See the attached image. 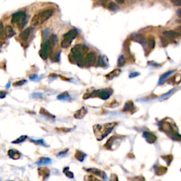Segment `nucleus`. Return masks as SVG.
Segmentation results:
<instances>
[{
  "instance_id": "9d476101",
  "label": "nucleus",
  "mask_w": 181,
  "mask_h": 181,
  "mask_svg": "<svg viewBox=\"0 0 181 181\" xmlns=\"http://www.w3.org/2000/svg\"><path fill=\"white\" fill-rule=\"evenodd\" d=\"M52 47L50 45V43H48V41H47L46 43H44L42 46L41 50L39 52V55H40V57H41L43 60H46L48 58V52L50 50H52Z\"/></svg>"
},
{
  "instance_id": "bb28decb",
  "label": "nucleus",
  "mask_w": 181,
  "mask_h": 181,
  "mask_svg": "<svg viewBox=\"0 0 181 181\" xmlns=\"http://www.w3.org/2000/svg\"><path fill=\"white\" fill-rule=\"evenodd\" d=\"M48 41V43H50V45H51V46L54 47L57 42V37L56 36H55V35H52Z\"/></svg>"
},
{
  "instance_id": "de8ad7c7",
  "label": "nucleus",
  "mask_w": 181,
  "mask_h": 181,
  "mask_svg": "<svg viewBox=\"0 0 181 181\" xmlns=\"http://www.w3.org/2000/svg\"><path fill=\"white\" fill-rule=\"evenodd\" d=\"M133 181H145V180L142 176H139V177H136L133 178Z\"/></svg>"
},
{
  "instance_id": "7c9ffc66",
  "label": "nucleus",
  "mask_w": 181,
  "mask_h": 181,
  "mask_svg": "<svg viewBox=\"0 0 181 181\" xmlns=\"http://www.w3.org/2000/svg\"><path fill=\"white\" fill-rule=\"evenodd\" d=\"M125 64V57L124 55H120L117 60V66L118 67H123Z\"/></svg>"
},
{
  "instance_id": "473e14b6",
  "label": "nucleus",
  "mask_w": 181,
  "mask_h": 181,
  "mask_svg": "<svg viewBox=\"0 0 181 181\" xmlns=\"http://www.w3.org/2000/svg\"><path fill=\"white\" fill-rule=\"evenodd\" d=\"M161 158L164 160L167 163L168 165H170V163H171L172 160H173V156L171 155H166V156H161Z\"/></svg>"
},
{
  "instance_id": "5701e85b",
  "label": "nucleus",
  "mask_w": 181,
  "mask_h": 181,
  "mask_svg": "<svg viewBox=\"0 0 181 181\" xmlns=\"http://www.w3.org/2000/svg\"><path fill=\"white\" fill-rule=\"evenodd\" d=\"M174 72H175L174 70H172V71H168V72H166L165 74H164L160 77L159 81H158V84H163V83L164 82V81H165L166 79H168L170 75H171L173 73H174Z\"/></svg>"
},
{
  "instance_id": "6ab92c4d",
  "label": "nucleus",
  "mask_w": 181,
  "mask_h": 181,
  "mask_svg": "<svg viewBox=\"0 0 181 181\" xmlns=\"http://www.w3.org/2000/svg\"><path fill=\"white\" fill-rule=\"evenodd\" d=\"M163 34H164L166 37L168 38V39H175L180 36V34H179L178 33L176 32V31H164Z\"/></svg>"
},
{
  "instance_id": "c03bdc74",
  "label": "nucleus",
  "mask_w": 181,
  "mask_h": 181,
  "mask_svg": "<svg viewBox=\"0 0 181 181\" xmlns=\"http://www.w3.org/2000/svg\"><path fill=\"white\" fill-rule=\"evenodd\" d=\"M68 151H69V149H64V151H62V152H60V153L58 154V156L59 157H60V156H64V155L67 154Z\"/></svg>"
},
{
  "instance_id": "1a4fd4ad",
  "label": "nucleus",
  "mask_w": 181,
  "mask_h": 181,
  "mask_svg": "<svg viewBox=\"0 0 181 181\" xmlns=\"http://www.w3.org/2000/svg\"><path fill=\"white\" fill-rule=\"evenodd\" d=\"M96 61V55L94 52H88L84 59V66L91 67L94 65Z\"/></svg>"
},
{
  "instance_id": "412c9836",
  "label": "nucleus",
  "mask_w": 181,
  "mask_h": 181,
  "mask_svg": "<svg viewBox=\"0 0 181 181\" xmlns=\"http://www.w3.org/2000/svg\"><path fill=\"white\" fill-rule=\"evenodd\" d=\"M4 34L7 38H11L15 35V31H13V28L10 25H7L4 28Z\"/></svg>"
},
{
  "instance_id": "f257e3e1",
  "label": "nucleus",
  "mask_w": 181,
  "mask_h": 181,
  "mask_svg": "<svg viewBox=\"0 0 181 181\" xmlns=\"http://www.w3.org/2000/svg\"><path fill=\"white\" fill-rule=\"evenodd\" d=\"M88 48L84 45H76L71 50L69 60L72 63L76 62L80 67L84 66V55L86 53Z\"/></svg>"
},
{
  "instance_id": "20e7f679",
  "label": "nucleus",
  "mask_w": 181,
  "mask_h": 181,
  "mask_svg": "<svg viewBox=\"0 0 181 181\" xmlns=\"http://www.w3.org/2000/svg\"><path fill=\"white\" fill-rule=\"evenodd\" d=\"M53 12V9H46L39 12L33 17L31 20V25L33 26H38L39 25H41L52 16Z\"/></svg>"
},
{
  "instance_id": "cd10ccee",
  "label": "nucleus",
  "mask_w": 181,
  "mask_h": 181,
  "mask_svg": "<svg viewBox=\"0 0 181 181\" xmlns=\"http://www.w3.org/2000/svg\"><path fill=\"white\" fill-rule=\"evenodd\" d=\"M63 172H64V174L66 175V176L69 178L72 179V178H74V177L73 173L71 171H69V167H66V168H64V170H63Z\"/></svg>"
},
{
  "instance_id": "f3484780",
  "label": "nucleus",
  "mask_w": 181,
  "mask_h": 181,
  "mask_svg": "<svg viewBox=\"0 0 181 181\" xmlns=\"http://www.w3.org/2000/svg\"><path fill=\"white\" fill-rule=\"evenodd\" d=\"M154 169L155 174L157 175V176H162V175L165 174L167 171V168L162 166H154Z\"/></svg>"
},
{
  "instance_id": "2f4dec72",
  "label": "nucleus",
  "mask_w": 181,
  "mask_h": 181,
  "mask_svg": "<svg viewBox=\"0 0 181 181\" xmlns=\"http://www.w3.org/2000/svg\"><path fill=\"white\" fill-rule=\"evenodd\" d=\"M84 180L86 181H102L99 179L96 178V177H94L92 175H87V176H84Z\"/></svg>"
},
{
  "instance_id": "49530a36",
  "label": "nucleus",
  "mask_w": 181,
  "mask_h": 181,
  "mask_svg": "<svg viewBox=\"0 0 181 181\" xmlns=\"http://www.w3.org/2000/svg\"><path fill=\"white\" fill-rule=\"evenodd\" d=\"M7 93L6 91H0V99H4L6 97V96H7Z\"/></svg>"
},
{
  "instance_id": "c9c22d12",
  "label": "nucleus",
  "mask_w": 181,
  "mask_h": 181,
  "mask_svg": "<svg viewBox=\"0 0 181 181\" xmlns=\"http://www.w3.org/2000/svg\"><path fill=\"white\" fill-rule=\"evenodd\" d=\"M25 82H26V80H21V81H18L13 83V86H20L23 85Z\"/></svg>"
},
{
  "instance_id": "a878e982",
  "label": "nucleus",
  "mask_w": 181,
  "mask_h": 181,
  "mask_svg": "<svg viewBox=\"0 0 181 181\" xmlns=\"http://www.w3.org/2000/svg\"><path fill=\"white\" fill-rule=\"evenodd\" d=\"M40 113L41 115H43V116H45V117H49V118H55V115H52L50 113L48 112V111H47V110H45V108H42L41 109H40Z\"/></svg>"
},
{
  "instance_id": "a18cd8bd",
  "label": "nucleus",
  "mask_w": 181,
  "mask_h": 181,
  "mask_svg": "<svg viewBox=\"0 0 181 181\" xmlns=\"http://www.w3.org/2000/svg\"><path fill=\"white\" fill-rule=\"evenodd\" d=\"M110 181H118V178H117V175H116V174H111Z\"/></svg>"
},
{
  "instance_id": "f03ea898",
  "label": "nucleus",
  "mask_w": 181,
  "mask_h": 181,
  "mask_svg": "<svg viewBox=\"0 0 181 181\" xmlns=\"http://www.w3.org/2000/svg\"><path fill=\"white\" fill-rule=\"evenodd\" d=\"M117 123H105L103 125H96L93 126V132L95 136L99 141L103 139L113 131Z\"/></svg>"
},
{
  "instance_id": "423d86ee",
  "label": "nucleus",
  "mask_w": 181,
  "mask_h": 181,
  "mask_svg": "<svg viewBox=\"0 0 181 181\" xmlns=\"http://www.w3.org/2000/svg\"><path fill=\"white\" fill-rule=\"evenodd\" d=\"M78 32L75 28L70 30L68 31L67 34H65L63 36L62 40L61 42V47L63 48H67L69 47V45L72 43V40L76 37Z\"/></svg>"
},
{
  "instance_id": "b1692460",
  "label": "nucleus",
  "mask_w": 181,
  "mask_h": 181,
  "mask_svg": "<svg viewBox=\"0 0 181 181\" xmlns=\"http://www.w3.org/2000/svg\"><path fill=\"white\" fill-rule=\"evenodd\" d=\"M51 162H52V160H51L50 158L42 157L37 161L36 164H37L38 166H43V165H47V164H50Z\"/></svg>"
},
{
  "instance_id": "79ce46f5",
  "label": "nucleus",
  "mask_w": 181,
  "mask_h": 181,
  "mask_svg": "<svg viewBox=\"0 0 181 181\" xmlns=\"http://www.w3.org/2000/svg\"><path fill=\"white\" fill-rule=\"evenodd\" d=\"M31 97L34 98V99H42L43 94L40 93H34L31 95Z\"/></svg>"
},
{
  "instance_id": "4468645a",
  "label": "nucleus",
  "mask_w": 181,
  "mask_h": 181,
  "mask_svg": "<svg viewBox=\"0 0 181 181\" xmlns=\"http://www.w3.org/2000/svg\"><path fill=\"white\" fill-rule=\"evenodd\" d=\"M38 173H39V176H40V178L42 179V180L44 181L50 176V170L48 169V168L43 167V168H38Z\"/></svg>"
},
{
  "instance_id": "ddd939ff",
  "label": "nucleus",
  "mask_w": 181,
  "mask_h": 181,
  "mask_svg": "<svg viewBox=\"0 0 181 181\" xmlns=\"http://www.w3.org/2000/svg\"><path fill=\"white\" fill-rule=\"evenodd\" d=\"M143 137L145 139L146 141H147L149 144H153L157 139V137L156 136L154 135L152 132H144L143 133Z\"/></svg>"
},
{
  "instance_id": "dca6fc26",
  "label": "nucleus",
  "mask_w": 181,
  "mask_h": 181,
  "mask_svg": "<svg viewBox=\"0 0 181 181\" xmlns=\"http://www.w3.org/2000/svg\"><path fill=\"white\" fill-rule=\"evenodd\" d=\"M87 113V109L85 107H82L81 108H80L79 110H78L76 113L74 115V117L76 119H81L86 115V114Z\"/></svg>"
},
{
  "instance_id": "a211bd4d",
  "label": "nucleus",
  "mask_w": 181,
  "mask_h": 181,
  "mask_svg": "<svg viewBox=\"0 0 181 181\" xmlns=\"http://www.w3.org/2000/svg\"><path fill=\"white\" fill-rule=\"evenodd\" d=\"M8 156L12 159L17 160L21 157V154L16 149H10L8 152Z\"/></svg>"
},
{
  "instance_id": "2eb2a0df",
  "label": "nucleus",
  "mask_w": 181,
  "mask_h": 181,
  "mask_svg": "<svg viewBox=\"0 0 181 181\" xmlns=\"http://www.w3.org/2000/svg\"><path fill=\"white\" fill-rule=\"evenodd\" d=\"M131 38L134 41L137 42V43H140L141 45H143V47L144 48V46L146 45V39L144 36L141 34H134L131 36Z\"/></svg>"
},
{
  "instance_id": "58836bf2",
  "label": "nucleus",
  "mask_w": 181,
  "mask_h": 181,
  "mask_svg": "<svg viewBox=\"0 0 181 181\" xmlns=\"http://www.w3.org/2000/svg\"><path fill=\"white\" fill-rule=\"evenodd\" d=\"M149 45L151 49H153L155 47V40L154 38H151L149 40Z\"/></svg>"
},
{
  "instance_id": "a19ab883",
  "label": "nucleus",
  "mask_w": 181,
  "mask_h": 181,
  "mask_svg": "<svg viewBox=\"0 0 181 181\" xmlns=\"http://www.w3.org/2000/svg\"><path fill=\"white\" fill-rule=\"evenodd\" d=\"M98 64H99V66H100V67H105V63L104 62L101 56L99 57V60H98Z\"/></svg>"
},
{
  "instance_id": "4c0bfd02",
  "label": "nucleus",
  "mask_w": 181,
  "mask_h": 181,
  "mask_svg": "<svg viewBox=\"0 0 181 181\" xmlns=\"http://www.w3.org/2000/svg\"><path fill=\"white\" fill-rule=\"evenodd\" d=\"M5 36V34H4V25H3L2 23H0V38H4Z\"/></svg>"
},
{
  "instance_id": "f8f14e48",
  "label": "nucleus",
  "mask_w": 181,
  "mask_h": 181,
  "mask_svg": "<svg viewBox=\"0 0 181 181\" xmlns=\"http://www.w3.org/2000/svg\"><path fill=\"white\" fill-rule=\"evenodd\" d=\"M123 111L124 112H128L130 113L131 114H133L134 113H135L137 111V108H135V104L133 103V102L132 101H128L125 104V106L123 108Z\"/></svg>"
},
{
  "instance_id": "9b49d317",
  "label": "nucleus",
  "mask_w": 181,
  "mask_h": 181,
  "mask_svg": "<svg viewBox=\"0 0 181 181\" xmlns=\"http://www.w3.org/2000/svg\"><path fill=\"white\" fill-rule=\"evenodd\" d=\"M87 172L91 173V174L95 175V176L100 177L103 180H105L107 179V176L104 171L101 170L97 169V168H88V169H85Z\"/></svg>"
},
{
  "instance_id": "f704fd0d",
  "label": "nucleus",
  "mask_w": 181,
  "mask_h": 181,
  "mask_svg": "<svg viewBox=\"0 0 181 181\" xmlns=\"http://www.w3.org/2000/svg\"><path fill=\"white\" fill-rule=\"evenodd\" d=\"M72 130V129H67V128H65V127H60V128H57V129H56V131L57 132H60V133H67V132H69V131Z\"/></svg>"
},
{
  "instance_id": "6e6552de",
  "label": "nucleus",
  "mask_w": 181,
  "mask_h": 181,
  "mask_svg": "<svg viewBox=\"0 0 181 181\" xmlns=\"http://www.w3.org/2000/svg\"><path fill=\"white\" fill-rule=\"evenodd\" d=\"M124 139V137L123 136H117L115 135L111 137L107 141L106 144H105V147L107 149H109L111 151L115 150V149H117V147L120 145V142H121L122 140Z\"/></svg>"
},
{
  "instance_id": "0eeeda50",
  "label": "nucleus",
  "mask_w": 181,
  "mask_h": 181,
  "mask_svg": "<svg viewBox=\"0 0 181 181\" xmlns=\"http://www.w3.org/2000/svg\"><path fill=\"white\" fill-rule=\"evenodd\" d=\"M26 14L24 11H19L13 13L11 18V23L13 24H16L20 28H22L25 23Z\"/></svg>"
},
{
  "instance_id": "e433bc0d",
  "label": "nucleus",
  "mask_w": 181,
  "mask_h": 181,
  "mask_svg": "<svg viewBox=\"0 0 181 181\" xmlns=\"http://www.w3.org/2000/svg\"><path fill=\"white\" fill-rule=\"evenodd\" d=\"M106 105H107V106L110 107V108H115V107L118 105V103L115 100H114V101H111V103H107Z\"/></svg>"
},
{
  "instance_id": "3c124183",
  "label": "nucleus",
  "mask_w": 181,
  "mask_h": 181,
  "mask_svg": "<svg viewBox=\"0 0 181 181\" xmlns=\"http://www.w3.org/2000/svg\"><path fill=\"white\" fill-rule=\"evenodd\" d=\"M180 11H181V9H178V15L179 17H180V16H181Z\"/></svg>"
},
{
  "instance_id": "09e8293b",
  "label": "nucleus",
  "mask_w": 181,
  "mask_h": 181,
  "mask_svg": "<svg viewBox=\"0 0 181 181\" xmlns=\"http://www.w3.org/2000/svg\"><path fill=\"white\" fill-rule=\"evenodd\" d=\"M140 74L139 73V72H133V73L130 74H129V78H133V77H135V76H139Z\"/></svg>"
},
{
  "instance_id": "37998d69",
  "label": "nucleus",
  "mask_w": 181,
  "mask_h": 181,
  "mask_svg": "<svg viewBox=\"0 0 181 181\" xmlns=\"http://www.w3.org/2000/svg\"><path fill=\"white\" fill-rule=\"evenodd\" d=\"M171 2L177 7H180L181 6V0H170Z\"/></svg>"
},
{
  "instance_id": "aec40b11",
  "label": "nucleus",
  "mask_w": 181,
  "mask_h": 181,
  "mask_svg": "<svg viewBox=\"0 0 181 181\" xmlns=\"http://www.w3.org/2000/svg\"><path fill=\"white\" fill-rule=\"evenodd\" d=\"M120 73H121V70H120V69H115V70L112 71V72H110L108 74L106 75V78L108 79L111 80V79H113V78L117 77V76H119Z\"/></svg>"
},
{
  "instance_id": "c85d7f7f",
  "label": "nucleus",
  "mask_w": 181,
  "mask_h": 181,
  "mask_svg": "<svg viewBox=\"0 0 181 181\" xmlns=\"http://www.w3.org/2000/svg\"><path fill=\"white\" fill-rule=\"evenodd\" d=\"M69 98L70 97H69V95L67 92H64V93H61V94L59 95V96H57V99H59V100H63V101L68 100Z\"/></svg>"
},
{
  "instance_id": "ea45409f",
  "label": "nucleus",
  "mask_w": 181,
  "mask_h": 181,
  "mask_svg": "<svg viewBox=\"0 0 181 181\" xmlns=\"http://www.w3.org/2000/svg\"><path fill=\"white\" fill-rule=\"evenodd\" d=\"M31 141L36 143V144H38V145H43V146H46V144L45 143V141L43 139H39V140H31Z\"/></svg>"
},
{
  "instance_id": "4be33fe9",
  "label": "nucleus",
  "mask_w": 181,
  "mask_h": 181,
  "mask_svg": "<svg viewBox=\"0 0 181 181\" xmlns=\"http://www.w3.org/2000/svg\"><path fill=\"white\" fill-rule=\"evenodd\" d=\"M31 32V28H26V29H25V30H24V31H23L21 33V34H20V36H19V37H20L22 39V40H26L28 38V37H29V36H30Z\"/></svg>"
},
{
  "instance_id": "39448f33",
  "label": "nucleus",
  "mask_w": 181,
  "mask_h": 181,
  "mask_svg": "<svg viewBox=\"0 0 181 181\" xmlns=\"http://www.w3.org/2000/svg\"><path fill=\"white\" fill-rule=\"evenodd\" d=\"M113 93V90L111 88H106V89H100L93 91V92L89 93H86L84 94L83 99H86L88 98H93V97H99L103 100H107L110 98Z\"/></svg>"
},
{
  "instance_id": "72a5a7b5",
  "label": "nucleus",
  "mask_w": 181,
  "mask_h": 181,
  "mask_svg": "<svg viewBox=\"0 0 181 181\" xmlns=\"http://www.w3.org/2000/svg\"><path fill=\"white\" fill-rule=\"evenodd\" d=\"M108 8L110 10H111V11H116V10L118 9V7H117V6L114 2L109 3L108 5Z\"/></svg>"
},
{
  "instance_id": "393cba45",
  "label": "nucleus",
  "mask_w": 181,
  "mask_h": 181,
  "mask_svg": "<svg viewBox=\"0 0 181 181\" xmlns=\"http://www.w3.org/2000/svg\"><path fill=\"white\" fill-rule=\"evenodd\" d=\"M74 156H75V158L78 160V161H81V162H83L84 158H86V154L84 153V152L77 150L76 152V153H75Z\"/></svg>"
},
{
  "instance_id": "603ef678",
  "label": "nucleus",
  "mask_w": 181,
  "mask_h": 181,
  "mask_svg": "<svg viewBox=\"0 0 181 181\" xmlns=\"http://www.w3.org/2000/svg\"><path fill=\"white\" fill-rule=\"evenodd\" d=\"M7 181H12V180H7Z\"/></svg>"
},
{
  "instance_id": "c756f323",
  "label": "nucleus",
  "mask_w": 181,
  "mask_h": 181,
  "mask_svg": "<svg viewBox=\"0 0 181 181\" xmlns=\"http://www.w3.org/2000/svg\"><path fill=\"white\" fill-rule=\"evenodd\" d=\"M27 136L26 135H23V136H21L20 137H19L18 139H16V140H14V141H12V143L13 144H20V143H22L23 141H25V139H27Z\"/></svg>"
},
{
  "instance_id": "7ed1b4c3",
  "label": "nucleus",
  "mask_w": 181,
  "mask_h": 181,
  "mask_svg": "<svg viewBox=\"0 0 181 181\" xmlns=\"http://www.w3.org/2000/svg\"><path fill=\"white\" fill-rule=\"evenodd\" d=\"M159 127L166 134H170V137L174 140H180V136L178 132H176L177 129L176 124L173 122L163 121L159 123Z\"/></svg>"
},
{
  "instance_id": "8fccbe9b",
  "label": "nucleus",
  "mask_w": 181,
  "mask_h": 181,
  "mask_svg": "<svg viewBox=\"0 0 181 181\" xmlns=\"http://www.w3.org/2000/svg\"><path fill=\"white\" fill-rule=\"evenodd\" d=\"M116 1H117V3H119V4H123L125 0H116Z\"/></svg>"
}]
</instances>
